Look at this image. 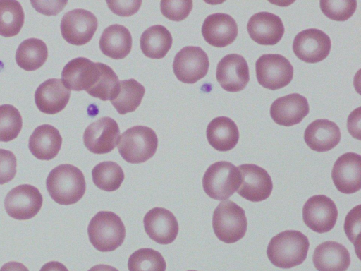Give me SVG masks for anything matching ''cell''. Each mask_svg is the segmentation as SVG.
<instances>
[{
	"instance_id": "1",
	"label": "cell",
	"mask_w": 361,
	"mask_h": 271,
	"mask_svg": "<svg viewBox=\"0 0 361 271\" xmlns=\"http://www.w3.org/2000/svg\"><path fill=\"white\" fill-rule=\"evenodd\" d=\"M51 198L60 205L76 203L84 195L86 183L82 172L76 167L64 164L54 168L46 180Z\"/></svg>"
},
{
	"instance_id": "2",
	"label": "cell",
	"mask_w": 361,
	"mask_h": 271,
	"mask_svg": "<svg viewBox=\"0 0 361 271\" xmlns=\"http://www.w3.org/2000/svg\"><path fill=\"white\" fill-rule=\"evenodd\" d=\"M310 246L308 238L299 231L286 230L269 241L267 254L276 267L288 269L302 264Z\"/></svg>"
},
{
	"instance_id": "3",
	"label": "cell",
	"mask_w": 361,
	"mask_h": 271,
	"mask_svg": "<svg viewBox=\"0 0 361 271\" xmlns=\"http://www.w3.org/2000/svg\"><path fill=\"white\" fill-rule=\"evenodd\" d=\"M87 234L92 245L101 252L116 250L123 243L125 226L117 215L110 211H100L90 220Z\"/></svg>"
},
{
	"instance_id": "4",
	"label": "cell",
	"mask_w": 361,
	"mask_h": 271,
	"mask_svg": "<svg viewBox=\"0 0 361 271\" xmlns=\"http://www.w3.org/2000/svg\"><path fill=\"white\" fill-rule=\"evenodd\" d=\"M157 147L158 138L154 130L145 126H135L121 134L118 150L127 162L138 164L152 157Z\"/></svg>"
},
{
	"instance_id": "5",
	"label": "cell",
	"mask_w": 361,
	"mask_h": 271,
	"mask_svg": "<svg viewBox=\"0 0 361 271\" xmlns=\"http://www.w3.org/2000/svg\"><path fill=\"white\" fill-rule=\"evenodd\" d=\"M212 227L216 237L226 243L240 240L247 227L245 210L233 201L221 202L214 211Z\"/></svg>"
},
{
	"instance_id": "6",
	"label": "cell",
	"mask_w": 361,
	"mask_h": 271,
	"mask_svg": "<svg viewBox=\"0 0 361 271\" xmlns=\"http://www.w3.org/2000/svg\"><path fill=\"white\" fill-rule=\"evenodd\" d=\"M241 184V174L230 162L219 161L210 165L202 178L206 194L212 199L226 200L238 191Z\"/></svg>"
},
{
	"instance_id": "7",
	"label": "cell",
	"mask_w": 361,
	"mask_h": 271,
	"mask_svg": "<svg viewBox=\"0 0 361 271\" xmlns=\"http://www.w3.org/2000/svg\"><path fill=\"white\" fill-rule=\"evenodd\" d=\"M255 69L259 85L271 90L286 87L293 77L292 64L279 54L262 55L256 61Z\"/></svg>"
},
{
	"instance_id": "8",
	"label": "cell",
	"mask_w": 361,
	"mask_h": 271,
	"mask_svg": "<svg viewBox=\"0 0 361 271\" xmlns=\"http://www.w3.org/2000/svg\"><path fill=\"white\" fill-rule=\"evenodd\" d=\"M98 26L97 18L92 12L82 8L66 13L61 22V32L63 39L73 45L89 42Z\"/></svg>"
},
{
	"instance_id": "9",
	"label": "cell",
	"mask_w": 361,
	"mask_h": 271,
	"mask_svg": "<svg viewBox=\"0 0 361 271\" xmlns=\"http://www.w3.org/2000/svg\"><path fill=\"white\" fill-rule=\"evenodd\" d=\"M209 66L208 56L202 48L187 46L176 54L173 71L178 80L193 84L207 75Z\"/></svg>"
},
{
	"instance_id": "10",
	"label": "cell",
	"mask_w": 361,
	"mask_h": 271,
	"mask_svg": "<svg viewBox=\"0 0 361 271\" xmlns=\"http://www.w3.org/2000/svg\"><path fill=\"white\" fill-rule=\"evenodd\" d=\"M43 198L39 191L30 184L19 185L11 189L4 199L7 214L18 220L34 217L40 210Z\"/></svg>"
},
{
	"instance_id": "11",
	"label": "cell",
	"mask_w": 361,
	"mask_h": 271,
	"mask_svg": "<svg viewBox=\"0 0 361 271\" xmlns=\"http://www.w3.org/2000/svg\"><path fill=\"white\" fill-rule=\"evenodd\" d=\"M338 210L334 202L325 195L310 198L303 205L302 218L305 224L312 231L326 233L336 223Z\"/></svg>"
},
{
	"instance_id": "12",
	"label": "cell",
	"mask_w": 361,
	"mask_h": 271,
	"mask_svg": "<svg viewBox=\"0 0 361 271\" xmlns=\"http://www.w3.org/2000/svg\"><path fill=\"white\" fill-rule=\"evenodd\" d=\"M120 139L118 124L109 116L98 119L85 130L83 142L87 149L94 154L112 151Z\"/></svg>"
},
{
	"instance_id": "13",
	"label": "cell",
	"mask_w": 361,
	"mask_h": 271,
	"mask_svg": "<svg viewBox=\"0 0 361 271\" xmlns=\"http://www.w3.org/2000/svg\"><path fill=\"white\" fill-rule=\"evenodd\" d=\"M331 42L323 31L310 28L300 32L294 38L293 50L295 55L306 63H317L325 59L330 53Z\"/></svg>"
},
{
	"instance_id": "14",
	"label": "cell",
	"mask_w": 361,
	"mask_h": 271,
	"mask_svg": "<svg viewBox=\"0 0 361 271\" xmlns=\"http://www.w3.org/2000/svg\"><path fill=\"white\" fill-rule=\"evenodd\" d=\"M241 174V184L238 193L251 202H260L269 197L273 189L271 176L267 171L254 164L238 167Z\"/></svg>"
},
{
	"instance_id": "15",
	"label": "cell",
	"mask_w": 361,
	"mask_h": 271,
	"mask_svg": "<svg viewBox=\"0 0 361 271\" xmlns=\"http://www.w3.org/2000/svg\"><path fill=\"white\" fill-rule=\"evenodd\" d=\"M216 78L221 87L228 92L243 90L250 80L245 59L238 54L224 56L217 64Z\"/></svg>"
},
{
	"instance_id": "16",
	"label": "cell",
	"mask_w": 361,
	"mask_h": 271,
	"mask_svg": "<svg viewBox=\"0 0 361 271\" xmlns=\"http://www.w3.org/2000/svg\"><path fill=\"white\" fill-rule=\"evenodd\" d=\"M99 76V62L94 63L85 57L68 61L61 72V81L69 90H90Z\"/></svg>"
},
{
	"instance_id": "17",
	"label": "cell",
	"mask_w": 361,
	"mask_h": 271,
	"mask_svg": "<svg viewBox=\"0 0 361 271\" xmlns=\"http://www.w3.org/2000/svg\"><path fill=\"white\" fill-rule=\"evenodd\" d=\"M331 178L337 190L351 194L361 188V156L355 152H346L335 162Z\"/></svg>"
},
{
	"instance_id": "18",
	"label": "cell",
	"mask_w": 361,
	"mask_h": 271,
	"mask_svg": "<svg viewBox=\"0 0 361 271\" xmlns=\"http://www.w3.org/2000/svg\"><path fill=\"white\" fill-rule=\"evenodd\" d=\"M143 223L147 234L158 243H171L178 235V221L174 215L167 209H151L145 215Z\"/></svg>"
},
{
	"instance_id": "19",
	"label": "cell",
	"mask_w": 361,
	"mask_h": 271,
	"mask_svg": "<svg viewBox=\"0 0 361 271\" xmlns=\"http://www.w3.org/2000/svg\"><path fill=\"white\" fill-rule=\"evenodd\" d=\"M247 30L250 38L262 45L276 44L285 31L281 19L266 11L252 15L248 20Z\"/></svg>"
},
{
	"instance_id": "20",
	"label": "cell",
	"mask_w": 361,
	"mask_h": 271,
	"mask_svg": "<svg viewBox=\"0 0 361 271\" xmlns=\"http://www.w3.org/2000/svg\"><path fill=\"white\" fill-rule=\"evenodd\" d=\"M238 25L231 16L216 13L208 16L202 26L205 41L216 47H224L231 44L238 35Z\"/></svg>"
},
{
	"instance_id": "21",
	"label": "cell",
	"mask_w": 361,
	"mask_h": 271,
	"mask_svg": "<svg viewBox=\"0 0 361 271\" xmlns=\"http://www.w3.org/2000/svg\"><path fill=\"white\" fill-rule=\"evenodd\" d=\"M307 100L298 93L277 98L271 105L270 115L279 125L291 126L299 124L309 113Z\"/></svg>"
},
{
	"instance_id": "22",
	"label": "cell",
	"mask_w": 361,
	"mask_h": 271,
	"mask_svg": "<svg viewBox=\"0 0 361 271\" xmlns=\"http://www.w3.org/2000/svg\"><path fill=\"white\" fill-rule=\"evenodd\" d=\"M70 95L71 90L65 86L61 80L51 78L38 86L35 93V102L42 112L54 114L66 107Z\"/></svg>"
},
{
	"instance_id": "23",
	"label": "cell",
	"mask_w": 361,
	"mask_h": 271,
	"mask_svg": "<svg viewBox=\"0 0 361 271\" xmlns=\"http://www.w3.org/2000/svg\"><path fill=\"white\" fill-rule=\"evenodd\" d=\"M341 134L336 123L328 119H317L307 126L304 140L312 150L322 152L331 150L341 140Z\"/></svg>"
},
{
	"instance_id": "24",
	"label": "cell",
	"mask_w": 361,
	"mask_h": 271,
	"mask_svg": "<svg viewBox=\"0 0 361 271\" xmlns=\"http://www.w3.org/2000/svg\"><path fill=\"white\" fill-rule=\"evenodd\" d=\"M312 261L318 271H346L350 264V256L343 245L327 241L317 246Z\"/></svg>"
},
{
	"instance_id": "25",
	"label": "cell",
	"mask_w": 361,
	"mask_h": 271,
	"mask_svg": "<svg viewBox=\"0 0 361 271\" xmlns=\"http://www.w3.org/2000/svg\"><path fill=\"white\" fill-rule=\"evenodd\" d=\"M62 137L58 129L49 124L37 127L29 138L30 152L38 159L50 160L59 153Z\"/></svg>"
},
{
	"instance_id": "26",
	"label": "cell",
	"mask_w": 361,
	"mask_h": 271,
	"mask_svg": "<svg viewBox=\"0 0 361 271\" xmlns=\"http://www.w3.org/2000/svg\"><path fill=\"white\" fill-rule=\"evenodd\" d=\"M99 45L104 55L114 59H121L131 51L132 36L125 26L113 24L104 30Z\"/></svg>"
},
{
	"instance_id": "27",
	"label": "cell",
	"mask_w": 361,
	"mask_h": 271,
	"mask_svg": "<svg viewBox=\"0 0 361 271\" xmlns=\"http://www.w3.org/2000/svg\"><path fill=\"white\" fill-rule=\"evenodd\" d=\"M206 136L215 150L226 152L233 149L239 140V131L235 123L226 116L213 119L208 124Z\"/></svg>"
},
{
	"instance_id": "28",
	"label": "cell",
	"mask_w": 361,
	"mask_h": 271,
	"mask_svg": "<svg viewBox=\"0 0 361 271\" xmlns=\"http://www.w3.org/2000/svg\"><path fill=\"white\" fill-rule=\"evenodd\" d=\"M170 32L163 25H155L145 30L140 40V49L147 57L164 58L172 46Z\"/></svg>"
},
{
	"instance_id": "29",
	"label": "cell",
	"mask_w": 361,
	"mask_h": 271,
	"mask_svg": "<svg viewBox=\"0 0 361 271\" xmlns=\"http://www.w3.org/2000/svg\"><path fill=\"white\" fill-rule=\"evenodd\" d=\"M144 86L135 79L119 81L117 92L111 100V104L120 114L134 112L144 97Z\"/></svg>"
},
{
	"instance_id": "30",
	"label": "cell",
	"mask_w": 361,
	"mask_h": 271,
	"mask_svg": "<svg viewBox=\"0 0 361 271\" xmlns=\"http://www.w3.org/2000/svg\"><path fill=\"white\" fill-rule=\"evenodd\" d=\"M48 57L46 44L37 38H29L23 41L16 53V61L19 67L25 71H35L40 68Z\"/></svg>"
},
{
	"instance_id": "31",
	"label": "cell",
	"mask_w": 361,
	"mask_h": 271,
	"mask_svg": "<svg viewBox=\"0 0 361 271\" xmlns=\"http://www.w3.org/2000/svg\"><path fill=\"white\" fill-rule=\"evenodd\" d=\"M24 18V11L18 1L0 0V35L10 37L18 35Z\"/></svg>"
},
{
	"instance_id": "32",
	"label": "cell",
	"mask_w": 361,
	"mask_h": 271,
	"mask_svg": "<svg viewBox=\"0 0 361 271\" xmlns=\"http://www.w3.org/2000/svg\"><path fill=\"white\" fill-rule=\"evenodd\" d=\"M94 185L105 191L118 189L124 180L122 168L116 162L105 161L97 164L92 171Z\"/></svg>"
},
{
	"instance_id": "33",
	"label": "cell",
	"mask_w": 361,
	"mask_h": 271,
	"mask_svg": "<svg viewBox=\"0 0 361 271\" xmlns=\"http://www.w3.org/2000/svg\"><path fill=\"white\" fill-rule=\"evenodd\" d=\"M129 271H165L166 264L161 254L152 248H140L128 258Z\"/></svg>"
},
{
	"instance_id": "34",
	"label": "cell",
	"mask_w": 361,
	"mask_h": 271,
	"mask_svg": "<svg viewBox=\"0 0 361 271\" xmlns=\"http://www.w3.org/2000/svg\"><path fill=\"white\" fill-rule=\"evenodd\" d=\"M99 76L96 84L87 92L103 101L111 100L118 88V78L114 70L106 64L99 62Z\"/></svg>"
},
{
	"instance_id": "35",
	"label": "cell",
	"mask_w": 361,
	"mask_h": 271,
	"mask_svg": "<svg viewBox=\"0 0 361 271\" xmlns=\"http://www.w3.org/2000/svg\"><path fill=\"white\" fill-rule=\"evenodd\" d=\"M23 126L19 111L11 104L0 105V142H8L17 138Z\"/></svg>"
},
{
	"instance_id": "36",
	"label": "cell",
	"mask_w": 361,
	"mask_h": 271,
	"mask_svg": "<svg viewBox=\"0 0 361 271\" xmlns=\"http://www.w3.org/2000/svg\"><path fill=\"white\" fill-rule=\"evenodd\" d=\"M320 8L329 18L336 21H345L355 13L356 1H320Z\"/></svg>"
},
{
	"instance_id": "37",
	"label": "cell",
	"mask_w": 361,
	"mask_h": 271,
	"mask_svg": "<svg viewBox=\"0 0 361 271\" xmlns=\"http://www.w3.org/2000/svg\"><path fill=\"white\" fill-rule=\"evenodd\" d=\"M160 9L162 15L173 21L185 19L192 9L191 0L161 1Z\"/></svg>"
},
{
	"instance_id": "38",
	"label": "cell",
	"mask_w": 361,
	"mask_h": 271,
	"mask_svg": "<svg viewBox=\"0 0 361 271\" xmlns=\"http://www.w3.org/2000/svg\"><path fill=\"white\" fill-rule=\"evenodd\" d=\"M360 205L353 207L347 215L344 223V230L348 239L355 248H358L360 243V234L361 225Z\"/></svg>"
},
{
	"instance_id": "39",
	"label": "cell",
	"mask_w": 361,
	"mask_h": 271,
	"mask_svg": "<svg viewBox=\"0 0 361 271\" xmlns=\"http://www.w3.org/2000/svg\"><path fill=\"white\" fill-rule=\"evenodd\" d=\"M16 166L14 154L11 151L0 149V185L8 183L15 177Z\"/></svg>"
},
{
	"instance_id": "40",
	"label": "cell",
	"mask_w": 361,
	"mask_h": 271,
	"mask_svg": "<svg viewBox=\"0 0 361 271\" xmlns=\"http://www.w3.org/2000/svg\"><path fill=\"white\" fill-rule=\"evenodd\" d=\"M109 8L115 14L128 17L136 13L140 9L142 1H106Z\"/></svg>"
},
{
	"instance_id": "41",
	"label": "cell",
	"mask_w": 361,
	"mask_h": 271,
	"mask_svg": "<svg viewBox=\"0 0 361 271\" xmlns=\"http://www.w3.org/2000/svg\"><path fill=\"white\" fill-rule=\"evenodd\" d=\"M31 4L39 13L51 16L58 14L65 7L67 1H31Z\"/></svg>"
},
{
	"instance_id": "42",
	"label": "cell",
	"mask_w": 361,
	"mask_h": 271,
	"mask_svg": "<svg viewBox=\"0 0 361 271\" xmlns=\"http://www.w3.org/2000/svg\"><path fill=\"white\" fill-rule=\"evenodd\" d=\"M39 271H68V270L61 263L51 261L44 264Z\"/></svg>"
},
{
	"instance_id": "43",
	"label": "cell",
	"mask_w": 361,
	"mask_h": 271,
	"mask_svg": "<svg viewBox=\"0 0 361 271\" xmlns=\"http://www.w3.org/2000/svg\"><path fill=\"white\" fill-rule=\"evenodd\" d=\"M0 271H29L23 264L16 261H11L4 264L0 269Z\"/></svg>"
},
{
	"instance_id": "44",
	"label": "cell",
	"mask_w": 361,
	"mask_h": 271,
	"mask_svg": "<svg viewBox=\"0 0 361 271\" xmlns=\"http://www.w3.org/2000/svg\"><path fill=\"white\" fill-rule=\"evenodd\" d=\"M88 271H118L116 268L107 265H97L91 267Z\"/></svg>"
},
{
	"instance_id": "45",
	"label": "cell",
	"mask_w": 361,
	"mask_h": 271,
	"mask_svg": "<svg viewBox=\"0 0 361 271\" xmlns=\"http://www.w3.org/2000/svg\"><path fill=\"white\" fill-rule=\"evenodd\" d=\"M189 271H196V270H189Z\"/></svg>"
}]
</instances>
